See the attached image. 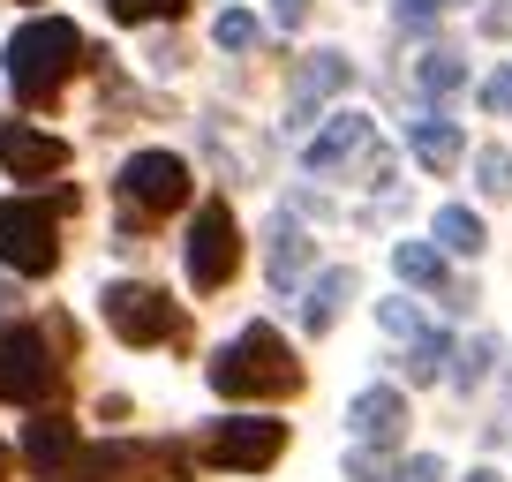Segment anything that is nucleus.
Here are the masks:
<instances>
[{"mask_svg": "<svg viewBox=\"0 0 512 482\" xmlns=\"http://www.w3.org/2000/svg\"><path fill=\"white\" fill-rule=\"evenodd\" d=\"M354 151H369V113H332V129L309 136L302 166H309V174H332V166H347Z\"/></svg>", "mask_w": 512, "mask_h": 482, "instance_id": "nucleus-14", "label": "nucleus"}, {"mask_svg": "<svg viewBox=\"0 0 512 482\" xmlns=\"http://www.w3.org/2000/svg\"><path fill=\"white\" fill-rule=\"evenodd\" d=\"M61 211H76V189H61L53 204H0V264L23 279H46L61 264Z\"/></svg>", "mask_w": 512, "mask_h": 482, "instance_id": "nucleus-3", "label": "nucleus"}, {"mask_svg": "<svg viewBox=\"0 0 512 482\" xmlns=\"http://www.w3.org/2000/svg\"><path fill=\"white\" fill-rule=\"evenodd\" d=\"M279 452H287V422L272 415H226L204 430V460L211 467H241V475H256V467H272Z\"/></svg>", "mask_w": 512, "mask_h": 482, "instance_id": "nucleus-6", "label": "nucleus"}, {"mask_svg": "<svg viewBox=\"0 0 512 482\" xmlns=\"http://www.w3.org/2000/svg\"><path fill=\"white\" fill-rule=\"evenodd\" d=\"M482 106H490V113H505V121H512V68H497V76L482 83Z\"/></svg>", "mask_w": 512, "mask_h": 482, "instance_id": "nucleus-29", "label": "nucleus"}, {"mask_svg": "<svg viewBox=\"0 0 512 482\" xmlns=\"http://www.w3.org/2000/svg\"><path fill=\"white\" fill-rule=\"evenodd\" d=\"M407 151H415L430 174H452V166H460V151H467V136L452 129L445 113H422V121H407Z\"/></svg>", "mask_w": 512, "mask_h": 482, "instance_id": "nucleus-16", "label": "nucleus"}, {"mask_svg": "<svg viewBox=\"0 0 512 482\" xmlns=\"http://www.w3.org/2000/svg\"><path fill=\"white\" fill-rule=\"evenodd\" d=\"M0 166L16 181H46V174L68 166V144L46 136V129H31V121H0Z\"/></svg>", "mask_w": 512, "mask_h": 482, "instance_id": "nucleus-9", "label": "nucleus"}, {"mask_svg": "<svg viewBox=\"0 0 512 482\" xmlns=\"http://www.w3.org/2000/svg\"><path fill=\"white\" fill-rule=\"evenodd\" d=\"M189 204V159H174V151H136V159L121 166V234H136L144 219H159V211H181Z\"/></svg>", "mask_w": 512, "mask_h": 482, "instance_id": "nucleus-4", "label": "nucleus"}, {"mask_svg": "<svg viewBox=\"0 0 512 482\" xmlns=\"http://www.w3.org/2000/svg\"><path fill=\"white\" fill-rule=\"evenodd\" d=\"M106 324L128 339V347H159V339H181V309L166 302L159 287H136V279L106 287Z\"/></svg>", "mask_w": 512, "mask_h": 482, "instance_id": "nucleus-8", "label": "nucleus"}, {"mask_svg": "<svg viewBox=\"0 0 512 482\" xmlns=\"http://www.w3.org/2000/svg\"><path fill=\"white\" fill-rule=\"evenodd\" d=\"M377 317H384V332H400V339H422V309H415V302H384Z\"/></svg>", "mask_w": 512, "mask_h": 482, "instance_id": "nucleus-28", "label": "nucleus"}, {"mask_svg": "<svg viewBox=\"0 0 512 482\" xmlns=\"http://www.w3.org/2000/svg\"><path fill=\"white\" fill-rule=\"evenodd\" d=\"M0 475H8V445H0Z\"/></svg>", "mask_w": 512, "mask_h": 482, "instance_id": "nucleus-35", "label": "nucleus"}, {"mask_svg": "<svg viewBox=\"0 0 512 482\" xmlns=\"http://www.w3.org/2000/svg\"><path fill=\"white\" fill-rule=\"evenodd\" d=\"M53 385H61V362H53L46 332H31V324L0 332V400L38 407V400H53Z\"/></svg>", "mask_w": 512, "mask_h": 482, "instance_id": "nucleus-5", "label": "nucleus"}, {"mask_svg": "<svg viewBox=\"0 0 512 482\" xmlns=\"http://www.w3.org/2000/svg\"><path fill=\"white\" fill-rule=\"evenodd\" d=\"M475 174H482V189H490V196H512V151H482Z\"/></svg>", "mask_w": 512, "mask_h": 482, "instance_id": "nucleus-26", "label": "nucleus"}, {"mask_svg": "<svg viewBox=\"0 0 512 482\" xmlns=\"http://www.w3.org/2000/svg\"><path fill=\"white\" fill-rule=\"evenodd\" d=\"M211 392L219 400H279V392H302V362L272 324H249L234 347L211 354Z\"/></svg>", "mask_w": 512, "mask_h": 482, "instance_id": "nucleus-1", "label": "nucleus"}, {"mask_svg": "<svg viewBox=\"0 0 512 482\" xmlns=\"http://www.w3.org/2000/svg\"><path fill=\"white\" fill-rule=\"evenodd\" d=\"M234 272H241V226H234V211H226V204H204V211H196V226H189V287L196 294H219Z\"/></svg>", "mask_w": 512, "mask_h": 482, "instance_id": "nucleus-7", "label": "nucleus"}, {"mask_svg": "<svg viewBox=\"0 0 512 482\" xmlns=\"http://www.w3.org/2000/svg\"><path fill=\"white\" fill-rule=\"evenodd\" d=\"M76 61H83V31L68 16H38L8 38V83H16L23 106H53L61 83L76 76Z\"/></svg>", "mask_w": 512, "mask_h": 482, "instance_id": "nucleus-2", "label": "nucleus"}, {"mask_svg": "<svg viewBox=\"0 0 512 482\" xmlns=\"http://www.w3.org/2000/svg\"><path fill=\"white\" fill-rule=\"evenodd\" d=\"M482 241H490V234H482V219H475L467 204H445V211H437V249H452V257H475Z\"/></svg>", "mask_w": 512, "mask_h": 482, "instance_id": "nucleus-18", "label": "nucleus"}, {"mask_svg": "<svg viewBox=\"0 0 512 482\" xmlns=\"http://www.w3.org/2000/svg\"><path fill=\"white\" fill-rule=\"evenodd\" d=\"M347 422H354V437H362V445H400V430H407V392L369 385L362 400L347 407Z\"/></svg>", "mask_w": 512, "mask_h": 482, "instance_id": "nucleus-13", "label": "nucleus"}, {"mask_svg": "<svg viewBox=\"0 0 512 482\" xmlns=\"http://www.w3.org/2000/svg\"><path fill=\"white\" fill-rule=\"evenodd\" d=\"M309 264H317V241H309L294 219H279V226H272V249H264V272H272V287H302Z\"/></svg>", "mask_w": 512, "mask_h": 482, "instance_id": "nucleus-15", "label": "nucleus"}, {"mask_svg": "<svg viewBox=\"0 0 512 482\" xmlns=\"http://www.w3.org/2000/svg\"><path fill=\"white\" fill-rule=\"evenodd\" d=\"M8 302H16V287H8V279H0V309H8Z\"/></svg>", "mask_w": 512, "mask_h": 482, "instance_id": "nucleus-34", "label": "nucleus"}, {"mask_svg": "<svg viewBox=\"0 0 512 482\" xmlns=\"http://www.w3.org/2000/svg\"><path fill=\"white\" fill-rule=\"evenodd\" d=\"M467 482H505V475H497V467H475V475H467Z\"/></svg>", "mask_w": 512, "mask_h": 482, "instance_id": "nucleus-33", "label": "nucleus"}, {"mask_svg": "<svg viewBox=\"0 0 512 482\" xmlns=\"http://www.w3.org/2000/svg\"><path fill=\"white\" fill-rule=\"evenodd\" d=\"M159 460H166V452L113 437V445H83L76 467H68V482H151V467H159Z\"/></svg>", "mask_w": 512, "mask_h": 482, "instance_id": "nucleus-10", "label": "nucleus"}, {"mask_svg": "<svg viewBox=\"0 0 512 482\" xmlns=\"http://www.w3.org/2000/svg\"><path fill=\"white\" fill-rule=\"evenodd\" d=\"M460 83H467L460 53H430V61H415V91H422V98H452Z\"/></svg>", "mask_w": 512, "mask_h": 482, "instance_id": "nucleus-20", "label": "nucleus"}, {"mask_svg": "<svg viewBox=\"0 0 512 482\" xmlns=\"http://www.w3.org/2000/svg\"><path fill=\"white\" fill-rule=\"evenodd\" d=\"M392 272H400L407 287H445V257H437L430 241H400V249H392Z\"/></svg>", "mask_w": 512, "mask_h": 482, "instance_id": "nucleus-19", "label": "nucleus"}, {"mask_svg": "<svg viewBox=\"0 0 512 482\" xmlns=\"http://www.w3.org/2000/svg\"><path fill=\"white\" fill-rule=\"evenodd\" d=\"M347 475H354V482H384V475H392L384 445H354V452H347Z\"/></svg>", "mask_w": 512, "mask_h": 482, "instance_id": "nucleus-27", "label": "nucleus"}, {"mask_svg": "<svg viewBox=\"0 0 512 482\" xmlns=\"http://www.w3.org/2000/svg\"><path fill=\"white\" fill-rule=\"evenodd\" d=\"M400 482H445V460H430V452H415V460L400 467Z\"/></svg>", "mask_w": 512, "mask_h": 482, "instance_id": "nucleus-30", "label": "nucleus"}, {"mask_svg": "<svg viewBox=\"0 0 512 482\" xmlns=\"http://www.w3.org/2000/svg\"><path fill=\"white\" fill-rule=\"evenodd\" d=\"M113 23H159V16H181L189 0H106Z\"/></svg>", "mask_w": 512, "mask_h": 482, "instance_id": "nucleus-24", "label": "nucleus"}, {"mask_svg": "<svg viewBox=\"0 0 512 482\" xmlns=\"http://www.w3.org/2000/svg\"><path fill=\"white\" fill-rule=\"evenodd\" d=\"M452 0H392V16H400V31H430L437 16H445Z\"/></svg>", "mask_w": 512, "mask_h": 482, "instance_id": "nucleus-25", "label": "nucleus"}, {"mask_svg": "<svg viewBox=\"0 0 512 482\" xmlns=\"http://www.w3.org/2000/svg\"><path fill=\"white\" fill-rule=\"evenodd\" d=\"M482 31H490V38L512 31V8H505V0H497V8H482Z\"/></svg>", "mask_w": 512, "mask_h": 482, "instance_id": "nucleus-32", "label": "nucleus"}, {"mask_svg": "<svg viewBox=\"0 0 512 482\" xmlns=\"http://www.w3.org/2000/svg\"><path fill=\"white\" fill-rule=\"evenodd\" d=\"M347 83H354V61H347V53H309V61L294 68V106H287V129H309V113H317L332 91H347Z\"/></svg>", "mask_w": 512, "mask_h": 482, "instance_id": "nucleus-12", "label": "nucleus"}, {"mask_svg": "<svg viewBox=\"0 0 512 482\" xmlns=\"http://www.w3.org/2000/svg\"><path fill=\"white\" fill-rule=\"evenodd\" d=\"M76 422L68 415H38L31 430H23V467H31L38 482H68V467H76Z\"/></svg>", "mask_w": 512, "mask_h": 482, "instance_id": "nucleus-11", "label": "nucleus"}, {"mask_svg": "<svg viewBox=\"0 0 512 482\" xmlns=\"http://www.w3.org/2000/svg\"><path fill=\"white\" fill-rule=\"evenodd\" d=\"M302 16H309V0H272V23H279V31H294Z\"/></svg>", "mask_w": 512, "mask_h": 482, "instance_id": "nucleus-31", "label": "nucleus"}, {"mask_svg": "<svg viewBox=\"0 0 512 482\" xmlns=\"http://www.w3.org/2000/svg\"><path fill=\"white\" fill-rule=\"evenodd\" d=\"M445 362H452V339L422 332V339H415V354L400 362V377H407V385H430V377H445Z\"/></svg>", "mask_w": 512, "mask_h": 482, "instance_id": "nucleus-21", "label": "nucleus"}, {"mask_svg": "<svg viewBox=\"0 0 512 482\" xmlns=\"http://www.w3.org/2000/svg\"><path fill=\"white\" fill-rule=\"evenodd\" d=\"M347 294H354V272H347V264L317 272V287H309V302H302V324H309V332H332L339 309H347Z\"/></svg>", "mask_w": 512, "mask_h": 482, "instance_id": "nucleus-17", "label": "nucleus"}, {"mask_svg": "<svg viewBox=\"0 0 512 482\" xmlns=\"http://www.w3.org/2000/svg\"><path fill=\"white\" fill-rule=\"evenodd\" d=\"M490 354H497L490 339H467V347H452V370H445V377H452L460 392H475L482 377H490Z\"/></svg>", "mask_w": 512, "mask_h": 482, "instance_id": "nucleus-22", "label": "nucleus"}, {"mask_svg": "<svg viewBox=\"0 0 512 482\" xmlns=\"http://www.w3.org/2000/svg\"><path fill=\"white\" fill-rule=\"evenodd\" d=\"M211 38H219L226 53H256V38H264V31H256V16H249V8H226V16L211 23Z\"/></svg>", "mask_w": 512, "mask_h": 482, "instance_id": "nucleus-23", "label": "nucleus"}]
</instances>
